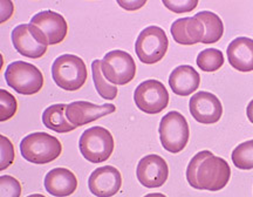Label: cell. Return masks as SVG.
Wrapping results in <instances>:
<instances>
[{
  "label": "cell",
  "instance_id": "obj_28",
  "mask_svg": "<svg viewBox=\"0 0 253 197\" xmlns=\"http://www.w3.org/2000/svg\"><path fill=\"white\" fill-rule=\"evenodd\" d=\"M163 5L175 13H185L197 7L198 1H163Z\"/></svg>",
  "mask_w": 253,
  "mask_h": 197
},
{
  "label": "cell",
  "instance_id": "obj_25",
  "mask_svg": "<svg viewBox=\"0 0 253 197\" xmlns=\"http://www.w3.org/2000/svg\"><path fill=\"white\" fill-rule=\"evenodd\" d=\"M17 98L6 90H0V121L4 122L12 119L17 113Z\"/></svg>",
  "mask_w": 253,
  "mask_h": 197
},
{
  "label": "cell",
  "instance_id": "obj_27",
  "mask_svg": "<svg viewBox=\"0 0 253 197\" xmlns=\"http://www.w3.org/2000/svg\"><path fill=\"white\" fill-rule=\"evenodd\" d=\"M14 147L5 135L0 136V171L5 170L13 163Z\"/></svg>",
  "mask_w": 253,
  "mask_h": 197
},
{
  "label": "cell",
  "instance_id": "obj_20",
  "mask_svg": "<svg viewBox=\"0 0 253 197\" xmlns=\"http://www.w3.org/2000/svg\"><path fill=\"white\" fill-rule=\"evenodd\" d=\"M66 108L67 106L65 103L52 104L47 107L42 113V122L45 127L60 134L73 132L77 128L68 121L66 116Z\"/></svg>",
  "mask_w": 253,
  "mask_h": 197
},
{
  "label": "cell",
  "instance_id": "obj_16",
  "mask_svg": "<svg viewBox=\"0 0 253 197\" xmlns=\"http://www.w3.org/2000/svg\"><path fill=\"white\" fill-rule=\"evenodd\" d=\"M45 189L54 197H67L75 193L78 179L67 168H54L45 176Z\"/></svg>",
  "mask_w": 253,
  "mask_h": 197
},
{
  "label": "cell",
  "instance_id": "obj_6",
  "mask_svg": "<svg viewBox=\"0 0 253 197\" xmlns=\"http://www.w3.org/2000/svg\"><path fill=\"white\" fill-rule=\"evenodd\" d=\"M158 132L163 148L172 154L182 151L189 142V123L185 117L176 110H171L162 117Z\"/></svg>",
  "mask_w": 253,
  "mask_h": 197
},
{
  "label": "cell",
  "instance_id": "obj_30",
  "mask_svg": "<svg viewBox=\"0 0 253 197\" xmlns=\"http://www.w3.org/2000/svg\"><path fill=\"white\" fill-rule=\"evenodd\" d=\"M145 4L144 1L142 2H128V1H119V5L122 6V7H125L126 9H128V11H135V9H137L138 7H141V6H143Z\"/></svg>",
  "mask_w": 253,
  "mask_h": 197
},
{
  "label": "cell",
  "instance_id": "obj_1",
  "mask_svg": "<svg viewBox=\"0 0 253 197\" xmlns=\"http://www.w3.org/2000/svg\"><path fill=\"white\" fill-rule=\"evenodd\" d=\"M231 177L229 163L210 150L197 152L189 162L186 180L192 188L197 190L218 192L225 188Z\"/></svg>",
  "mask_w": 253,
  "mask_h": 197
},
{
  "label": "cell",
  "instance_id": "obj_32",
  "mask_svg": "<svg viewBox=\"0 0 253 197\" xmlns=\"http://www.w3.org/2000/svg\"><path fill=\"white\" fill-rule=\"evenodd\" d=\"M144 197H167V196L161 193H153V194H148V195H145Z\"/></svg>",
  "mask_w": 253,
  "mask_h": 197
},
{
  "label": "cell",
  "instance_id": "obj_11",
  "mask_svg": "<svg viewBox=\"0 0 253 197\" xmlns=\"http://www.w3.org/2000/svg\"><path fill=\"white\" fill-rule=\"evenodd\" d=\"M138 182L145 188H160L169 177V167L160 155L150 154L142 157L136 168Z\"/></svg>",
  "mask_w": 253,
  "mask_h": 197
},
{
  "label": "cell",
  "instance_id": "obj_10",
  "mask_svg": "<svg viewBox=\"0 0 253 197\" xmlns=\"http://www.w3.org/2000/svg\"><path fill=\"white\" fill-rule=\"evenodd\" d=\"M136 106L145 114H158L169 104V93L162 82L150 79L141 82L134 92Z\"/></svg>",
  "mask_w": 253,
  "mask_h": 197
},
{
  "label": "cell",
  "instance_id": "obj_13",
  "mask_svg": "<svg viewBox=\"0 0 253 197\" xmlns=\"http://www.w3.org/2000/svg\"><path fill=\"white\" fill-rule=\"evenodd\" d=\"M116 110V107L112 103L94 104L88 101H75L67 104L66 108V116L68 121L74 127H81L88 123L96 121L100 117H103L109 114H113Z\"/></svg>",
  "mask_w": 253,
  "mask_h": 197
},
{
  "label": "cell",
  "instance_id": "obj_33",
  "mask_svg": "<svg viewBox=\"0 0 253 197\" xmlns=\"http://www.w3.org/2000/svg\"><path fill=\"white\" fill-rule=\"evenodd\" d=\"M27 197H46V196L41 195V194H32V195H30V196H27Z\"/></svg>",
  "mask_w": 253,
  "mask_h": 197
},
{
  "label": "cell",
  "instance_id": "obj_29",
  "mask_svg": "<svg viewBox=\"0 0 253 197\" xmlns=\"http://www.w3.org/2000/svg\"><path fill=\"white\" fill-rule=\"evenodd\" d=\"M0 7H1V11H0V15H1V19H0V23H4V21L7 20V18H9L13 13V4L11 1H8V6L7 8H5V2L1 1L0 2Z\"/></svg>",
  "mask_w": 253,
  "mask_h": 197
},
{
  "label": "cell",
  "instance_id": "obj_5",
  "mask_svg": "<svg viewBox=\"0 0 253 197\" xmlns=\"http://www.w3.org/2000/svg\"><path fill=\"white\" fill-rule=\"evenodd\" d=\"M5 80L12 90L23 95L37 94L43 86V75L40 69L25 61L9 63L5 71Z\"/></svg>",
  "mask_w": 253,
  "mask_h": 197
},
{
  "label": "cell",
  "instance_id": "obj_21",
  "mask_svg": "<svg viewBox=\"0 0 253 197\" xmlns=\"http://www.w3.org/2000/svg\"><path fill=\"white\" fill-rule=\"evenodd\" d=\"M195 17L204 25V38L202 43L213 44L221 39L224 34V25L219 15L210 11H202Z\"/></svg>",
  "mask_w": 253,
  "mask_h": 197
},
{
  "label": "cell",
  "instance_id": "obj_26",
  "mask_svg": "<svg viewBox=\"0 0 253 197\" xmlns=\"http://www.w3.org/2000/svg\"><path fill=\"white\" fill-rule=\"evenodd\" d=\"M21 184L9 175L0 176V197H20Z\"/></svg>",
  "mask_w": 253,
  "mask_h": 197
},
{
  "label": "cell",
  "instance_id": "obj_15",
  "mask_svg": "<svg viewBox=\"0 0 253 197\" xmlns=\"http://www.w3.org/2000/svg\"><path fill=\"white\" fill-rule=\"evenodd\" d=\"M31 24L36 25L45 33L48 45H56L66 39L68 33L67 21L61 14L54 11H41L31 19Z\"/></svg>",
  "mask_w": 253,
  "mask_h": 197
},
{
  "label": "cell",
  "instance_id": "obj_22",
  "mask_svg": "<svg viewBox=\"0 0 253 197\" xmlns=\"http://www.w3.org/2000/svg\"><path fill=\"white\" fill-rule=\"evenodd\" d=\"M91 72H93L95 88L101 98H106V100H114L118 97V87L107 81L106 78H103L102 71H101V60H94L91 63Z\"/></svg>",
  "mask_w": 253,
  "mask_h": 197
},
{
  "label": "cell",
  "instance_id": "obj_3",
  "mask_svg": "<svg viewBox=\"0 0 253 197\" xmlns=\"http://www.w3.org/2000/svg\"><path fill=\"white\" fill-rule=\"evenodd\" d=\"M52 76L58 87L68 92L78 91L87 80L86 63L74 54H62L53 62Z\"/></svg>",
  "mask_w": 253,
  "mask_h": 197
},
{
  "label": "cell",
  "instance_id": "obj_7",
  "mask_svg": "<svg viewBox=\"0 0 253 197\" xmlns=\"http://www.w3.org/2000/svg\"><path fill=\"white\" fill-rule=\"evenodd\" d=\"M169 40L163 28L148 26L138 34L135 44V52L141 62L154 65L166 55Z\"/></svg>",
  "mask_w": 253,
  "mask_h": 197
},
{
  "label": "cell",
  "instance_id": "obj_9",
  "mask_svg": "<svg viewBox=\"0 0 253 197\" xmlns=\"http://www.w3.org/2000/svg\"><path fill=\"white\" fill-rule=\"evenodd\" d=\"M12 44L23 56L39 59L45 55L48 41L42 31L36 25L21 24L12 31Z\"/></svg>",
  "mask_w": 253,
  "mask_h": 197
},
{
  "label": "cell",
  "instance_id": "obj_23",
  "mask_svg": "<svg viewBox=\"0 0 253 197\" xmlns=\"http://www.w3.org/2000/svg\"><path fill=\"white\" fill-rule=\"evenodd\" d=\"M197 66L204 72H216L224 65L223 52L217 49H203L196 59Z\"/></svg>",
  "mask_w": 253,
  "mask_h": 197
},
{
  "label": "cell",
  "instance_id": "obj_17",
  "mask_svg": "<svg viewBox=\"0 0 253 197\" xmlns=\"http://www.w3.org/2000/svg\"><path fill=\"white\" fill-rule=\"evenodd\" d=\"M230 65L239 72L253 71V39L238 37L230 43L226 49Z\"/></svg>",
  "mask_w": 253,
  "mask_h": 197
},
{
  "label": "cell",
  "instance_id": "obj_31",
  "mask_svg": "<svg viewBox=\"0 0 253 197\" xmlns=\"http://www.w3.org/2000/svg\"><path fill=\"white\" fill-rule=\"evenodd\" d=\"M246 115H248L250 122L253 123V100L250 101L248 104V108H246Z\"/></svg>",
  "mask_w": 253,
  "mask_h": 197
},
{
  "label": "cell",
  "instance_id": "obj_18",
  "mask_svg": "<svg viewBox=\"0 0 253 197\" xmlns=\"http://www.w3.org/2000/svg\"><path fill=\"white\" fill-rule=\"evenodd\" d=\"M171 36L179 45H196L202 43L204 38V25L196 17L182 18L173 21Z\"/></svg>",
  "mask_w": 253,
  "mask_h": 197
},
{
  "label": "cell",
  "instance_id": "obj_14",
  "mask_svg": "<svg viewBox=\"0 0 253 197\" xmlns=\"http://www.w3.org/2000/svg\"><path fill=\"white\" fill-rule=\"evenodd\" d=\"M122 186L121 173L113 166L95 169L88 180V188L96 197H112L120 192Z\"/></svg>",
  "mask_w": 253,
  "mask_h": 197
},
{
  "label": "cell",
  "instance_id": "obj_4",
  "mask_svg": "<svg viewBox=\"0 0 253 197\" xmlns=\"http://www.w3.org/2000/svg\"><path fill=\"white\" fill-rule=\"evenodd\" d=\"M114 146L112 133L101 126L84 130L79 140L81 155L91 163H101L108 160L114 151Z\"/></svg>",
  "mask_w": 253,
  "mask_h": 197
},
{
  "label": "cell",
  "instance_id": "obj_19",
  "mask_svg": "<svg viewBox=\"0 0 253 197\" xmlns=\"http://www.w3.org/2000/svg\"><path fill=\"white\" fill-rule=\"evenodd\" d=\"M201 84V75L194 67L182 65L176 67L169 76V86L179 97H188L197 91Z\"/></svg>",
  "mask_w": 253,
  "mask_h": 197
},
{
  "label": "cell",
  "instance_id": "obj_2",
  "mask_svg": "<svg viewBox=\"0 0 253 197\" xmlns=\"http://www.w3.org/2000/svg\"><path fill=\"white\" fill-rule=\"evenodd\" d=\"M62 151L61 142L43 132L32 133L20 142L21 156L36 164H46L56 160Z\"/></svg>",
  "mask_w": 253,
  "mask_h": 197
},
{
  "label": "cell",
  "instance_id": "obj_8",
  "mask_svg": "<svg viewBox=\"0 0 253 197\" xmlns=\"http://www.w3.org/2000/svg\"><path fill=\"white\" fill-rule=\"evenodd\" d=\"M101 71L107 81L116 86L129 84L136 74V63L126 50H110L101 60Z\"/></svg>",
  "mask_w": 253,
  "mask_h": 197
},
{
  "label": "cell",
  "instance_id": "obj_12",
  "mask_svg": "<svg viewBox=\"0 0 253 197\" xmlns=\"http://www.w3.org/2000/svg\"><path fill=\"white\" fill-rule=\"evenodd\" d=\"M190 113L196 121L203 125H212L219 121L223 106L216 95L210 92H197L189 102Z\"/></svg>",
  "mask_w": 253,
  "mask_h": 197
},
{
  "label": "cell",
  "instance_id": "obj_24",
  "mask_svg": "<svg viewBox=\"0 0 253 197\" xmlns=\"http://www.w3.org/2000/svg\"><path fill=\"white\" fill-rule=\"evenodd\" d=\"M231 158L233 164L240 170L253 169V140L237 146L231 154Z\"/></svg>",
  "mask_w": 253,
  "mask_h": 197
}]
</instances>
